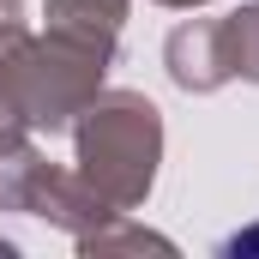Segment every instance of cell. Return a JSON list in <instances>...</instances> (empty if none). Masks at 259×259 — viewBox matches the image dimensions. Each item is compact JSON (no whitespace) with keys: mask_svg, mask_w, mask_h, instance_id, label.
<instances>
[{"mask_svg":"<svg viewBox=\"0 0 259 259\" xmlns=\"http://www.w3.org/2000/svg\"><path fill=\"white\" fill-rule=\"evenodd\" d=\"M6 24H12V0H0V30H6Z\"/></svg>","mask_w":259,"mask_h":259,"instance_id":"obj_1","label":"cell"},{"mask_svg":"<svg viewBox=\"0 0 259 259\" xmlns=\"http://www.w3.org/2000/svg\"><path fill=\"white\" fill-rule=\"evenodd\" d=\"M175 6H187V0H175Z\"/></svg>","mask_w":259,"mask_h":259,"instance_id":"obj_2","label":"cell"}]
</instances>
